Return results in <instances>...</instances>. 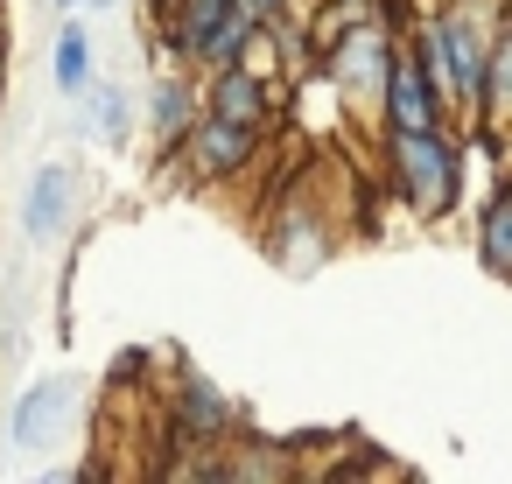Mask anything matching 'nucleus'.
Here are the masks:
<instances>
[{
	"instance_id": "nucleus-1",
	"label": "nucleus",
	"mask_w": 512,
	"mask_h": 484,
	"mask_svg": "<svg viewBox=\"0 0 512 484\" xmlns=\"http://www.w3.org/2000/svg\"><path fill=\"white\" fill-rule=\"evenodd\" d=\"M386 176L400 190V204L414 218H442L463 190V148L449 127H428V134H386Z\"/></svg>"
},
{
	"instance_id": "nucleus-2",
	"label": "nucleus",
	"mask_w": 512,
	"mask_h": 484,
	"mask_svg": "<svg viewBox=\"0 0 512 484\" xmlns=\"http://www.w3.org/2000/svg\"><path fill=\"white\" fill-rule=\"evenodd\" d=\"M169 43L183 64H197L204 78L225 71V64H246V43H253V22L239 0H183L176 22H169Z\"/></svg>"
},
{
	"instance_id": "nucleus-3",
	"label": "nucleus",
	"mask_w": 512,
	"mask_h": 484,
	"mask_svg": "<svg viewBox=\"0 0 512 484\" xmlns=\"http://www.w3.org/2000/svg\"><path fill=\"white\" fill-rule=\"evenodd\" d=\"M442 43H449L456 113L463 120H484V85H491V43H498V29H484L470 8H442Z\"/></svg>"
},
{
	"instance_id": "nucleus-4",
	"label": "nucleus",
	"mask_w": 512,
	"mask_h": 484,
	"mask_svg": "<svg viewBox=\"0 0 512 484\" xmlns=\"http://www.w3.org/2000/svg\"><path fill=\"white\" fill-rule=\"evenodd\" d=\"M379 113H386V134H428V127H449V106H442L428 64H421L414 50H393V71H386V99H379Z\"/></svg>"
},
{
	"instance_id": "nucleus-5",
	"label": "nucleus",
	"mask_w": 512,
	"mask_h": 484,
	"mask_svg": "<svg viewBox=\"0 0 512 484\" xmlns=\"http://www.w3.org/2000/svg\"><path fill=\"white\" fill-rule=\"evenodd\" d=\"M253 148H260V127H246V120H225V113H211L204 106V120L190 127V141H183V155H190V176H204V183H218V176H239L246 162H253Z\"/></svg>"
},
{
	"instance_id": "nucleus-6",
	"label": "nucleus",
	"mask_w": 512,
	"mask_h": 484,
	"mask_svg": "<svg viewBox=\"0 0 512 484\" xmlns=\"http://www.w3.org/2000/svg\"><path fill=\"white\" fill-rule=\"evenodd\" d=\"M386 71H393V43H386V29H372V22H358V29L330 50V85H337L344 99H386Z\"/></svg>"
},
{
	"instance_id": "nucleus-7",
	"label": "nucleus",
	"mask_w": 512,
	"mask_h": 484,
	"mask_svg": "<svg viewBox=\"0 0 512 484\" xmlns=\"http://www.w3.org/2000/svg\"><path fill=\"white\" fill-rule=\"evenodd\" d=\"M71 225V169L64 162H43L22 190V239L29 246H50L57 232Z\"/></svg>"
},
{
	"instance_id": "nucleus-8",
	"label": "nucleus",
	"mask_w": 512,
	"mask_h": 484,
	"mask_svg": "<svg viewBox=\"0 0 512 484\" xmlns=\"http://www.w3.org/2000/svg\"><path fill=\"white\" fill-rule=\"evenodd\" d=\"M197 120H204L197 85H190L183 71L155 78V92H148V127H155V148H162V155H183V141H190V127H197Z\"/></svg>"
},
{
	"instance_id": "nucleus-9",
	"label": "nucleus",
	"mask_w": 512,
	"mask_h": 484,
	"mask_svg": "<svg viewBox=\"0 0 512 484\" xmlns=\"http://www.w3.org/2000/svg\"><path fill=\"white\" fill-rule=\"evenodd\" d=\"M204 106H211V113H225V120L267 127V106H274V92H267V71H253V64H225V71H211V92H204Z\"/></svg>"
},
{
	"instance_id": "nucleus-10",
	"label": "nucleus",
	"mask_w": 512,
	"mask_h": 484,
	"mask_svg": "<svg viewBox=\"0 0 512 484\" xmlns=\"http://www.w3.org/2000/svg\"><path fill=\"white\" fill-rule=\"evenodd\" d=\"M64 414H71V386H64V379H36V386L15 400V414H8L15 449H43V442L64 428Z\"/></svg>"
},
{
	"instance_id": "nucleus-11",
	"label": "nucleus",
	"mask_w": 512,
	"mask_h": 484,
	"mask_svg": "<svg viewBox=\"0 0 512 484\" xmlns=\"http://www.w3.org/2000/svg\"><path fill=\"white\" fill-rule=\"evenodd\" d=\"M50 85L64 92V99H85L99 78H92V36L78 29V22H64L57 29V50H50Z\"/></svg>"
},
{
	"instance_id": "nucleus-12",
	"label": "nucleus",
	"mask_w": 512,
	"mask_h": 484,
	"mask_svg": "<svg viewBox=\"0 0 512 484\" xmlns=\"http://www.w3.org/2000/svg\"><path fill=\"white\" fill-rule=\"evenodd\" d=\"M85 134L106 141V148H120V141L134 134V99H127L120 85H92V92H85Z\"/></svg>"
},
{
	"instance_id": "nucleus-13",
	"label": "nucleus",
	"mask_w": 512,
	"mask_h": 484,
	"mask_svg": "<svg viewBox=\"0 0 512 484\" xmlns=\"http://www.w3.org/2000/svg\"><path fill=\"white\" fill-rule=\"evenodd\" d=\"M176 421H183L190 435H204V442H211V435H225V428H232V400H225V393H218L211 379H183Z\"/></svg>"
},
{
	"instance_id": "nucleus-14",
	"label": "nucleus",
	"mask_w": 512,
	"mask_h": 484,
	"mask_svg": "<svg viewBox=\"0 0 512 484\" xmlns=\"http://www.w3.org/2000/svg\"><path fill=\"white\" fill-rule=\"evenodd\" d=\"M484 127H505L512 134V22L498 29L491 43V85H484Z\"/></svg>"
},
{
	"instance_id": "nucleus-15",
	"label": "nucleus",
	"mask_w": 512,
	"mask_h": 484,
	"mask_svg": "<svg viewBox=\"0 0 512 484\" xmlns=\"http://www.w3.org/2000/svg\"><path fill=\"white\" fill-rule=\"evenodd\" d=\"M477 260L512 281V190L491 197V211H484V225H477Z\"/></svg>"
},
{
	"instance_id": "nucleus-16",
	"label": "nucleus",
	"mask_w": 512,
	"mask_h": 484,
	"mask_svg": "<svg viewBox=\"0 0 512 484\" xmlns=\"http://www.w3.org/2000/svg\"><path fill=\"white\" fill-rule=\"evenodd\" d=\"M239 8H246V22H253V29H274V22L288 15V0H239Z\"/></svg>"
},
{
	"instance_id": "nucleus-17",
	"label": "nucleus",
	"mask_w": 512,
	"mask_h": 484,
	"mask_svg": "<svg viewBox=\"0 0 512 484\" xmlns=\"http://www.w3.org/2000/svg\"><path fill=\"white\" fill-rule=\"evenodd\" d=\"M0 64H8V43H0Z\"/></svg>"
},
{
	"instance_id": "nucleus-18",
	"label": "nucleus",
	"mask_w": 512,
	"mask_h": 484,
	"mask_svg": "<svg viewBox=\"0 0 512 484\" xmlns=\"http://www.w3.org/2000/svg\"><path fill=\"white\" fill-rule=\"evenodd\" d=\"M92 8H106V0H92Z\"/></svg>"
}]
</instances>
